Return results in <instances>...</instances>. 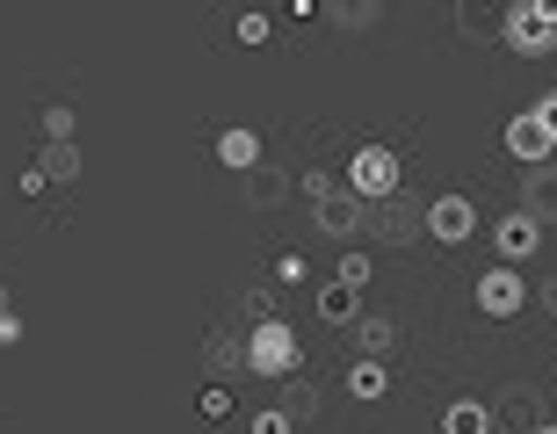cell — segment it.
<instances>
[{
    "label": "cell",
    "instance_id": "6da1fadb",
    "mask_svg": "<svg viewBox=\"0 0 557 434\" xmlns=\"http://www.w3.org/2000/svg\"><path fill=\"white\" fill-rule=\"evenodd\" d=\"M305 196H311L319 232H333V239H355V232L370 225V196H362L348 174H319V166H311V174H305Z\"/></svg>",
    "mask_w": 557,
    "mask_h": 434
},
{
    "label": "cell",
    "instance_id": "7a4b0ae2",
    "mask_svg": "<svg viewBox=\"0 0 557 434\" xmlns=\"http://www.w3.org/2000/svg\"><path fill=\"white\" fill-rule=\"evenodd\" d=\"M376 247H413L428 239V203H420L413 188H392V196H376L370 203V225H362Z\"/></svg>",
    "mask_w": 557,
    "mask_h": 434
},
{
    "label": "cell",
    "instance_id": "3957f363",
    "mask_svg": "<svg viewBox=\"0 0 557 434\" xmlns=\"http://www.w3.org/2000/svg\"><path fill=\"white\" fill-rule=\"evenodd\" d=\"M507 51L515 59H543L557 44V0H515V15H507Z\"/></svg>",
    "mask_w": 557,
    "mask_h": 434
},
{
    "label": "cell",
    "instance_id": "277c9868",
    "mask_svg": "<svg viewBox=\"0 0 557 434\" xmlns=\"http://www.w3.org/2000/svg\"><path fill=\"white\" fill-rule=\"evenodd\" d=\"M297 362H305V348H297V333L283 319H261L247 333V370L253 376H297Z\"/></svg>",
    "mask_w": 557,
    "mask_h": 434
},
{
    "label": "cell",
    "instance_id": "5b68a950",
    "mask_svg": "<svg viewBox=\"0 0 557 434\" xmlns=\"http://www.w3.org/2000/svg\"><path fill=\"white\" fill-rule=\"evenodd\" d=\"M348 182L362 188L370 203H376V196H392V188H398V152H392V145H362V152L348 160Z\"/></svg>",
    "mask_w": 557,
    "mask_h": 434
},
{
    "label": "cell",
    "instance_id": "8992f818",
    "mask_svg": "<svg viewBox=\"0 0 557 434\" xmlns=\"http://www.w3.org/2000/svg\"><path fill=\"white\" fill-rule=\"evenodd\" d=\"M507 15H515V0H456V37L493 44V37H507Z\"/></svg>",
    "mask_w": 557,
    "mask_h": 434
},
{
    "label": "cell",
    "instance_id": "52a82bcc",
    "mask_svg": "<svg viewBox=\"0 0 557 434\" xmlns=\"http://www.w3.org/2000/svg\"><path fill=\"white\" fill-rule=\"evenodd\" d=\"M478 311H485V319H515L521 305H529V283H521L515 269H493V275H478Z\"/></svg>",
    "mask_w": 557,
    "mask_h": 434
},
{
    "label": "cell",
    "instance_id": "ba28073f",
    "mask_svg": "<svg viewBox=\"0 0 557 434\" xmlns=\"http://www.w3.org/2000/svg\"><path fill=\"white\" fill-rule=\"evenodd\" d=\"M428 232L442 239V247H463L478 232V210H471V196H434L428 203Z\"/></svg>",
    "mask_w": 557,
    "mask_h": 434
},
{
    "label": "cell",
    "instance_id": "9c48e42d",
    "mask_svg": "<svg viewBox=\"0 0 557 434\" xmlns=\"http://www.w3.org/2000/svg\"><path fill=\"white\" fill-rule=\"evenodd\" d=\"M493 427H515V434H536L543 427V392L536 384H507L493 406Z\"/></svg>",
    "mask_w": 557,
    "mask_h": 434
},
{
    "label": "cell",
    "instance_id": "30bf717a",
    "mask_svg": "<svg viewBox=\"0 0 557 434\" xmlns=\"http://www.w3.org/2000/svg\"><path fill=\"white\" fill-rule=\"evenodd\" d=\"M507 152H515V160H557V131L543 124L536 109H529V116H515V124H507Z\"/></svg>",
    "mask_w": 557,
    "mask_h": 434
},
{
    "label": "cell",
    "instance_id": "8fae6325",
    "mask_svg": "<svg viewBox=\"0 0 557 434\" xmlns=\"http://www.w3.org/2000/svg\"><path fill=\"white\" fill-rule=\"evenodd\" d=\"M536 239H543V218L536 210H507L493 225V247L507 253V261H521V253H536Z\"/></svg>",
    "mask_w": 557,
    "mask_h": 434
},
{
    "label": "cell",
    "instance_id": "7c38bea8",
    "mask_svg": "<svg viewBox=\"0 0 557 434\" xmlns=\"http://www.w3.org/2000/svg\"><path fill=\"white\" fill-rule=\"evenodd\" d=\"M239 196H247L253 210H275V203H283V196H289V174H283V166H275V160H253L247 174H239Z\"/></svg>",
    "mask_w": 557,
    "mask_h": 434
},
{
    "label": "cell",
    "instance_id": "4fadbf2b",
    "mask_svg": "<svg viewBox=\"0 0 557 434\" xmlns=\"http://www.w3.org/2000/svg\"><path fill=\"white\" fill-rule=\"evenodd\" d=\"M521 210H536L543 225H557V160H536L521 182Z\"/></svg>",
    "mask_w": 557,
    "mask_h": 434
},
{
    "label": "cell",
    "instance_id": "5bb4252c",
    "mask_svg": "<svg viewBox=\"0 0 557 434\" xmlns=\"http://www.w3.org/2000/svg\"><path fill=\"white\" fill-rule=\"evenodd\" d=\"M319 15H326L333 29L362 37V29H376V22H384V0H319Z\"/></svg>",
    "mask_w": 557,
    "mask_h": 434
},
{
    "label": "cell",
    "instance_id": "9a60e30c",
    "mask_svg": "<svg viewBox=\"0 0 557 434\" xmlns=\"http://www.w3.org/2000/svg\"><path fill=\"white\" fill-rule=\"evenodd\" d=\"M362 311H370V305H362V289L341 283V275H333V283L319 289V319H326V326H355Z\"/></svg>",
    "mask_w": 557,
    "mask_h": 434
},
{
    "label": "cell",
    "instance_id": "2e32d148",
    "mask_svg": "<svg viewBox=\"0 0 557 434\" xmlns=\"http://www.w3.org/2000/svg\"><path fill=\"white\" fill-rule=\"evenodd\" d=\"M37 174L44 182H81V138H44Z\"/></svg>",
    "mask_w": 557,
    "mask_h": 434
},
{
    "label": "cell",
    "instance_id": "e0dca14e",
    "mask_svg": "<svg viewBox=\"0 0 557 434\" xmlns=\"http://www.w3.org/2000/svg\"><path fill=\"white\" fill-rule=\"evenodd\" d=\"M355 340H362V355L384 362V355L398 348V319H392V311H362V319H355Z\"/></svg>",
    "mask_w": 557,
    "mask_h": 434
},
{
    "label": "cell",
    "instance_id": "ac0fdd59",
    "mask_svg": "<svg viewBox=\"0 0 557 434\" xmlns=\"http://www.w3.org/2000/svg\"><path fill=\"white\" fill-rule=\"evenodd\" d=\"M203 362H210V370H218V376L247 370V340H239V333H232V326H218V333H210V340H203Z\"/></svg>",
    "mask_w": 557,
    "mask_h": 434
},
{
    "label": "cell",
    "instance_id": "d6986e66",
    "mask_svg": "<svg viewBox=\"0 0 557 434\" xmlns=\"http://www.w3.org/2000/svg\"><path fill=\"white\" fill-rule=\"evenodd\" d=\"M442 434H493V406L485 398H456L442 413Z\"/></svg>",
    "mask_w": 557,
    "mask_h": 434
},
{
    "label": "cell",
    "instance_id": "ffe728a7",
    "mask_svg": "<svg viewBox=\"0 0 557 434\" xmlns=\"http://www.w3.org/2000/svg\"><path fill=\"white\" fill-rule=\"evenodd\" d=\"M275 406H283L289 420H319V406H326V392H319V384H305V376H289Z\"/></svg>",
    "mask_w": 557,
    "mask_h": 434
},
{
    "label": "cell",
    "instance_id": "44dd1931",
    "mask_svg": "<svg viewBox=\"0 0 557 434\" xmlns=\"http://www.w3.org/2000/svg\"><path fill=\"white\" fill-rule=\"evenodd\" d=\"M218 160H225L232 174H247V166L261 160V145H253V131H218Z\"/></svg>",
    "mask_w": 557,
    "mask_h": 434
},
{
    "label": "cell",
    "instance_id": "7402d4cb",
    "mask_svg": "<svg viewBox=\"0 0 557 434\" xmlns=\"http://www.w3.org/2000/svg\"><path fill=\"white\" fill-rule=\"evenodd\" d=\"M348 392L362 398V406H370V398H384V362H376V355H362V362L348 370Z\"/></svg>",
    "mask_w": 557,
    "mask_h": 434
},
{
    "label": "cell",
    "instance_id": "603a6c76",
    "mask_svg": "<svg viewBox=\"0 0 557 434\" xmlns=\"http://www.w3.org/2000/svg\"><path fill=\"white\" fill-rule=\"evenodd\" d=\"M44 138H81V109L73 102H44Z\"/></svg>",
    "mask_w": 557,
    "mask_h": 434
},
{
    "label": "cell",
    "instance_id": "cb8c5ba5",
    "mask_svg": "<svg viewBox=\"0 0 557 434\" xmlns=\"http://www.w3.org/2000/svg\"><path fill=\"white\" fill-rule=\"evenodd\" d=\"M247 319L261 326V319H283V297H275V283H253L247 289Z\"/></svg>",
    "mask_w": 557,
    "mask_h": 434
},
{
    "label": "cell",
    "instance_id": "d4e9b609",
    "mask_svg": "<svg viewBox=\"0 0 557 434\" xmlns=\"http://www.w3.org/2000/svg\"><path fill=\"white\" fill-rule=\"evenodd\" d=\"M275 37V22L261 15V8H247V15H239V44H269Z\"/></svg>",
    "mask_w": 557,
    "mask_h": 434
},
{
    "label": "cell",
    "instance_id": "484cf974",
    "mask_svg": "<svg viewBox=\"0 0 557 434\" xmlns=\"http://www.w3.org/2000/svg\"><path fill=\"white\" fill-rule=\"evenodd\" d=\"M289 427H297V420H289L283 406H269V413H253V434H289Z\"/></svg>",
    "mask_w": 557,
    "mask_h": 434
},
{
    "label": "cell",
    "instance_id": "4316f807",
    "mask_svg": "<svg viewBox=\"0 0 557 434\" xmlns=\"http://www.w3.org/2000/svg\"><path fill=\"white\" fill-rule=\"evenodd\" d=\"M341 283H355V289L370 283V253H348V261H341Z\"/></svg>",
    "mask_w": 557,
    "mask_h": 434
},
{
    "label": "cell",
    "instance_id": "83f0119b",
    "mask_svg": "<svg viewBox=\"0 0 557 434\" xmlns=\"http://www.w3.org/2000/svg\"><path fill=\"white\" fill-rule=\"evenodd\" d=\"M203 413H210V420L232 413V392H225V384H210V392H203Z\"/></svg>",
    "mask_w": 557,
    "mask_h": 434
},
{
    "label": "cell",
    "instance_id": "f1b7e54d",
    "mask_svg": "<svg viewBox=\"0 0 557 434\" xmlns=\"http://www.w3.org/2000/svg\"><path fill=\"white\" fill-rule=\"evenodd\" d=\"M0 340H22V319H15V311H0Z\"/></svg>",
    "mask_w": 557,
    "mask_h": 434
},
{
    "label": "cell",
    "instance_id": "f546056e",
    "mask_svg": "<svg viewBox=\"0 0 557 434\" xmlns=\"http://www.w3.org/2000/svg\"><path fill=\"white\" fill-rule=\"evenodd\" d=\"M536 116H543V124L557 131V95H543V102H536Z\"/></svg>",
    "mask_w": 557,
    "mask_h": 434
},
{
    "label": "cell",
    "instance_id": "4dcf8cb0",
    "mask_svg": "<svg viewBox=\"0 0 557 434\" xmlns=\"http://www.w3.org/2000/svg\"><path fill=\"white\" fill-rule=\"evenodd\" d=\"M536 297H543V311H557V275H550V283L536 289Z\"/></svg>",
    "mask_w": 557,
    "mask_h": 434
},
{
    "label": "cell",
    "instance_id": "1f68e13d",
    "mask_svg": "<svg viewBox=\"0 0 557 434\" xmlns=\"http://www.w3.org/2000/svg\"><path fill=\"white\" fill-rule=\"evenodd\" d=\"M536 434H557V420H543V427H536Z\"/></svg>",
    "mask_w": 557,
    "mask_h": 434
},
{
    "label": "cell",
    "instance_id": "d6a6232c",
    "mask_svg": "<svg viewBox=\"0 0 557 434\" xmlns=\"http://www.w3.org/2000/svg\"><path fill=\"white\" fill-rule=\"evenodd\" d=\"M0 311H8V283H0Z\"/></svg>",
    "mask_w": 557,
    "mask_h": 434
}]
</instances>
